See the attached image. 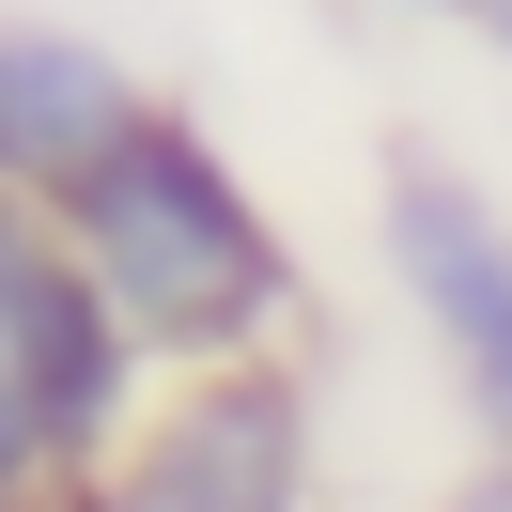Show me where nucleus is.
<instances>
[{
  "mask_svg": "<svg viewBox=\"0 0 512 512\" xmlns=\"http://www.w3.org/2000/svg\"><path fill=\"white\" fill-rule=\"evenodd\" d=\"M32 218L94 264V295L156 342V373L295 357V326H311V264H295V233L233 187V156H218L171 94L140 109V125L109 140L63 202H32Z\"/></svg>",
  "mask_w": 512,
  "mask_h": 512,
  "instance_id": "nucleus-1",
  "label": "nucleus"
},
{
  "mask_svg": "<svg viewBox=\"0 0 512 512\" xmlns=\"http://www.w3.org/2000/svg\"><path fill=\"white\" fill-rule=\"evenodd\" d=\"M0 388H16V512H63L109 450L156 419V342L94 295V264L16 202L0 233Z\"/></svg>",
  "mask_w": 512,
  "mask_h": 512,
  "instance_id": "nucleus-2",
  "label": "nucleus"
},
{
  "mask_svg": "<svg viewBox=\"0 0 512 512\" xmlns=\"http://www.w3.org/2000/svg\"><path fill=\"white\" fill-rule=\"evenodd\" d=\"M326 497V404L295 357H218L171 373L156 419L78 481L63 512H311Z\"/></svg>",
  "mask_w": 512,
  "mask_h": 512,
  "instance_id": "nucleus-3",
  "label": "nucleus"
},
{
  "mask_svg": "<svg viewBox=\"0 0 512 512\" xmlns=\"http://www.w3.org/2000/svg\"><path fill=\"white\" fill-rule=\"evenodd\" d=\"M373 249H388V295L419 311V342L450 357L481 450H512V202L481 187L466 156L404 140L373 171Z\"/></svg>",
  "mask_w": 512,
  "mask_h": 512,
  "instance_id": "nucleus-4",
  "label": "nucleus"
},
{
  "mask_svg": "<svg viewBox=\"0 0 512 512\" xmlns=\"http://www.w3.org/2000/svg\"><path fill=\"white\" fill-rule=\"evenodd\" d=\"M140 109H156V94H140L125 47L63 32V16H0V187H16V202H63Z\"/></svg>",
  "mask_w": 512,
  "mask_h": 512,
  "instance_id": "nucleus-5",
  "label": "nucleus"
},
{
  "mask_svg": "<svg viewBox=\"0 0 512 512\" xmlns=\"http://www.w3.org/2000/svg\"><path fill=\"white\" fill-rule=\"evenodd\" d=\"M435 512H512V450H481V466H466V481H450V497H435Z\"/></svg>",
  "mask_w": 512,
  "mask_h": 512,
  "instance_id": "nucleus-6",
  "label": "nucleus"
},
{
  "mask_svg": "<svg viewBox=\"0 0 512 512\" xmlns=\"http://www.w3.org/2000/svg\"><path fill=\"white\" fill-rule=\"evenodd\" d=\"M450 16H481V32H497V47H512V0H450Z\"/></svg>",
  "mask_w": 512,
  "mask_h": 512,
  "instance_id": "nucleus-7",
  "label": "nucleus"
}]
</instances>
